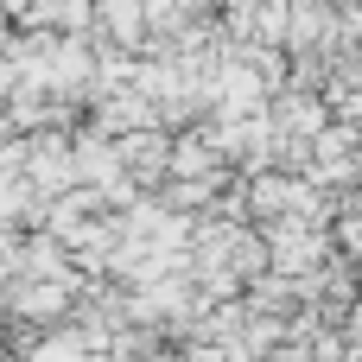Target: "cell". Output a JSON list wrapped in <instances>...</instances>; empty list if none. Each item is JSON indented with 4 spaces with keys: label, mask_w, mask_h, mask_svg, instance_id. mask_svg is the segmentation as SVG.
<instances>
[{
    "label": "cell",
    "mask_w": 362,
    "mask_h": 362,
    "mask_svg": "<svg viewBox=\"0 0 362 362\" xmlns=\"http://www.w3.org/2000/svg\"><path fill=\"white\" fill-rule=\"evenodd\" d=\"M95 32L102 38H121L134 51V45H146V6L140 0H95Z\"/></svg>",
    "instance_id": "1"
}]
</instances>
